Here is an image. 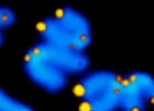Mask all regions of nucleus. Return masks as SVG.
Listing matches in <instances>:
<instances>
[{"label": "nucleus", "instance_id": "obj_1", "mask_svg": "<svg viewBox=\"0 0 154 111\" xmlns=\"http://www.w3.org/2000/svg\"><path fill=\"white\" fill-rule=\"evenodd\" d=\"M41 42L76 52H85L93 40L89 19L71 6L59 8L36 26Z\"/></svg>", "mask_w": 154, "mask_h": 111}, {"label": "nucleus", "instance_id": "obj_2", "mask_svg": "<svg viewBox=\"0 0 154 111\" xmlns=\"http://www.w3.org/2000/svg\"><path fill=\"white\" fill-rule=\"evenodd\" d=\"M27 52L53 65L68 76L85 72L91 64V60L85 52H76L44 42L35 43Z\"/></svg>", "mask_w": 154, "mask_h": 111}, {"label": "nucleus", "instance_id": "obj_3", "mask_svg": "<svg viewBox=\"0 0 154 111\" xmlns=\"http://www.w3.org/2000/svg\"><path fill=\"white\" fill-rule=\"evenodd\" d=\"M23 68L34 84L50 94H58L67 86L68 75L28 52L23 57Z\"/></svg>", "mask_w": 154, "mask_h": 111}, {"label": "nucleus", "instance_id": "obj_4", "mask_svg": "<svg viewBox=\"0 0 154 111\" xmlns=\"http://www.w3.org/2000/svg\"><path fill=\"white\" fill-rule=\"evenodd\" d=\"M121 75L114 72L102 70L87 74L75 86L73 93L80 101H86L115 89L119 86Z\"/></svg>", "mask_w": 154, "mask_h": 111}, {"label": "nucleus", "instance_id": "obj_5", "mask_svg": "<svg viewBox=\"0 0 154 111\" xmlns=\"http://www.w3.org/2000/svg\"><path fill=\"white\" fill-rule=\"evenodd\" d=\"M121 108L122 111H145L150 100L129 81L121 76Z\"/></svg>", "mask_w": 154, "mask_h": 111}, {"label": "nucleus", "instance_id": "obj_6", "mask_svg": "<svg viewBox=\"0 0 154 111\" xmlns=\"http://www.w3.org/2000/svg\"><path fill=\"white\" fill-rule=\"evenodd\" d=\"M121 87L90 101L80 103V111H118L121 108Z\"/></svg>", "mask_w": 154, "mask_h": 111}, {"label": "nucleus", "instance_id": "obj_7", "mask_svg": "<svg viewBox=\"0 0 154 111\" xmlns=\"http://www.w3.org/2000/svg\"><path fill=\"white\" fill-rule=\"evenodd\" d=\"M127 80H128L139 91H141L150 101L153 98L154 80L152 76L145 72L134 71L124 75Z\"/></svg>", "mask_w": 154, "mask_h": 111}, {"label": "nucleus", "instance_id": "obj_8", "mask_svg": "<svg viewBox=\"0 0 154 111\" xmlns=\"http://www.w3.org/2000/svg\"><path fill=\"white\" fill-rule=\"evenodd\" d=\"M0 111H35L29 104L0 87Z\"/></svg>", "mask_w": 154, "mask_h": 111}, {"label": "nucleus", "instance_id": "obj_9", "mask_svg": "<svg viewBox=\"0 0 154 111\" xmlns=\"http://www.w3.org/2000/svg\"><path fill=\"white\" fill-rule=\"evenodd\" d=\"M16 22V14L10 7L0 5V48L5 42V31L12 28Z\"/></svg>", "mask_w": 154, "mask_h": 111}]
</instances>
